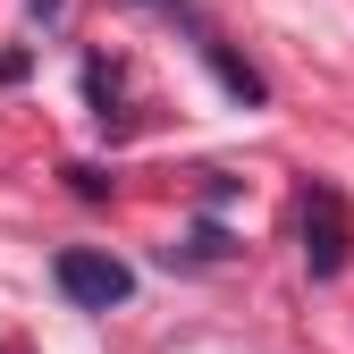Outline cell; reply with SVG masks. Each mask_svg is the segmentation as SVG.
I'll return each mask as SVG.
<instances>
[{"mask_svg":"<svg viewBox=\"0 0 354 354\" xmlns=\"http://www.w3.org/2000/svg\"><path fill=\"white\" fill-rule=\"evenodd\" d=\"M51 279H59L68 304H84V313H110V304L136 295V270H127L118 253H93V245H68V253L51 261Z\"/></svg>","mask_w":354,"mask_h":354,"instance_id":"6da1fadb","label":"cell"},{"mask_svg":"<svg viewBox=\"0 0 354 354\" xmlns=\"http://www.w3.org/2000/svg\"><path fill=\"white\" fill-rule=\"evenodd\" d=\"M346 211H337V194L329 186H313L304 194V261H313V279H337L346 270Z\"/></svg>","mask_w":354,"mask_h":354,"instance_id":"7a4b0ae2","label":"cell"},{"mask_svg":"<svg viewBox=\"0 0 354 354\" xmlns=\"http://www.w3.org/2000/svg\"><path fill=\"white\" fill-rule=\"evenodd\" d=\"M194 42H203V59H211V76H219V84H228V93H236V102H245V110H253V102H261V93H270V84H261V76H253V68H245V59H236V51H228V42H219V34H211V26H203V34H194Z\"/></svg>","mask_w":354,"mask_h":354,"instance_id":"3957f363","label":"cell"},{"mask_svg":"<svg viewBox=\"0 0 354 354\" xmlns=\"http://www.w3.org/2000/svg\"><path fill=\"white\" fill-rule=\"evenodd\" d=\"M136 9H152V17H169V26H194V34H203V17H194V0H136Z\"/></svg>","mask_w":354,"mask_h":354,"instance_id":"277c9868","label":"cell"},{"mask_svg":"<svg viewBox=\"0 0 354 354\" xmlns=\"http://www.w3.org/2000/svg\"><path fill=\"white\" fill-rule=\"evenodd\" d=\"M26 9H34V17H59V0H26Z\"/></svg>","mask_w":354,"mask_h":354,"instance_id":"5b68a950","label":"cell"}]
</instances>
